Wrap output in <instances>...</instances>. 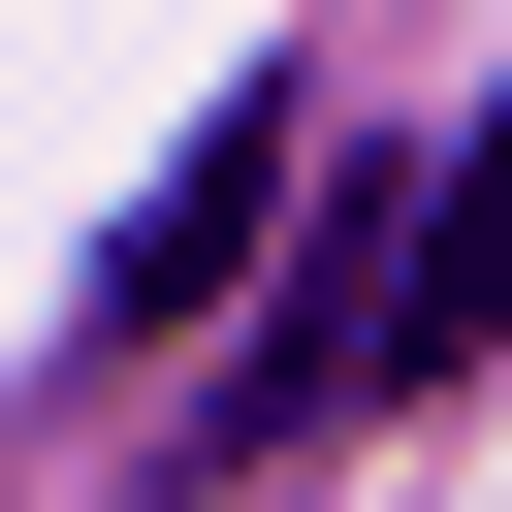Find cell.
Masks as SVG:
<instances>
[{"label": "cell", "instance_id": "obj_1", "mask_svg": "<svg viewBox=\"0 0 512 512\" xmlns=\"http://www.w3.org/2000/svg\"><path fill=\"white\" fill-rule=\"evenodd\" d=\"M256 256H288V96H224V128L160 160V224L96 256V352H192V320H224Z\"/></svg>", "mask_w": 512, "mask_h": 512}]
</instances>
